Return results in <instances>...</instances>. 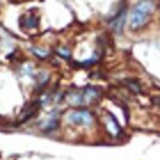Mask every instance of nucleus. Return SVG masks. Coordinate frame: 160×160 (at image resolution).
<instances>
[{
    "instance_id": "1",
    "label": "nucleus",
    "mask_w": 160,
    "mask_h": 160,
    "mask_svg": "<svg viewBox=\"0 0 160 160\" xmlns=\"http://www.w3.org/2000/svg\"><path fill=\"white\" fill-rule=\"evenodd\" d=\"M154 9V0H139L131 14V27L134 30L143 27L150 19Z\"/></svg>"
},
{
    "instance_id": "2",
    "label": "nucleus",
    "mask_w": 160,
    "mask_h": 160,
    "mask_svg": "<svg viewBox=\"0 0 160 160\" xmlns=\"http://www.w3.org/2000/svg\"><path fill=\"white\" fill-rule=\"evenodd\" d=\"M68 121L73 124L89 127L92 124L94 118H92V115L88 110H78V111H73L68 115Z\"/></svg>"
},
{
    "instance_id": "3",
    "label": "nucleus",
    "mask_w": 160,
    "mask_h": 160,
    "mask_svg": "<svg viewBox=\"0 0 160 160\" xmlns=\"http://www.w3.org/2000/svg\"><path fill=\"white\" fill-rule=\"evenodd\" d=\"M124 21H126V9L121 10L118 12V15L113 19V21L111 22V26L112 28L117 32V33H121L122 30H123V26H124Z\"/></svg>"
},
{
    "instance_id": "4",
    "label": "nucleus",
    "mask_w": 160,
    "mask_h": 160,
    "mask_svg": "<svg viewBox=\"0 0 160 160\" xmlns=\"http://www.w3.org/2000/svg\"><path fill=\"white\" fill-rule=\"evenodd\" d=\"M106 127L108 129V132L112 134V136H118L121 134V128L117 123V121L115 120V117H112L111 115L108 116V118L106 121Z\"/></svg>"
},
{
    "instance_id": "5",
    "label": "nucleus",
    "mask_w": 160,
    "mask_h": 160,
    "mask_svg": "<svg viewBox=\"0 0 160 160\" xmlns=\"http://www.w3.org/2000/svg\"><path fill=\"white\" fill-rule=\"evenodd\" d=\"M126 84H127V86L133 91V92H140V86L138 85V82L137 81H134V80H126Z\"/></svg>"
},
{
    "instance_id": "6",
    "label": "nucleus",
    "mask_w": 160,
    "mask_h": 160,
    "mask_svg": "<svg viewBox=\"0 0 160 160\" xmlns=\"http://www.w3.org/2000/svg\"><path fill=\"white\" fill-rule=\"evenodd\" d=\"M26 26L27 27H36L37 26V19L35 16H30L27 20H26Z\"/></svg>"
},
{
    "instance_id": "7",
    "label": "nucleus",
    "mask_w": 160,
    "mask_h": 160,
    "mask_svg": "<svg viewBox=\"0 0 160 160\" xmlns=\"http://www.w3.org/2000/svg\"><path fill=\"white\" fill-rule=\"evenodd\" d=\"M58 52H59V54L62 56V57H64V58H69V52H68V51H65V49H59Z\"/></svg>"
},
{
    "instance_id": "8",
    "label": "nucleus",
    "mask_w": 160,
    "mask_h": 160,
    "mask_svg": "<svg viewBox=\"0 0 160 160\" xmlns=\"http://www.w3.org/2000/svg\"><path fill=\"white\" fill-rule=\"evenodd\" d=\"M157 101H159V102H158V103H159V105H160V99H157Z\"/></svg>"
}]
</instances>
